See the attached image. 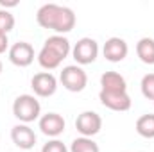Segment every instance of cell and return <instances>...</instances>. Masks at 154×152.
Returning <instances> with one entry per match:
<instances>
[{"label":"cell","instance_id":"cell-1","mask_svg":"<svg viewBox=\"0 0 154 152\" xmlns=\"http://www.w3.org/2000/svg\"><path fill=\"white\" fill-rule=\"evenodd\" d=\"M38 25L43 29H50L56 34H66L75 27V13L70 7L57 5V4H45L36 13Z\"/></svg>","mask_w":154,"mask_h":152},{"label":"cell","instance_id":"cell-2","mask_svg":"<svg viewBox=\"0 0 154 152\" xmlns=\"http://www.w3.org/2000/svg\"><path fill=\"white\" fill-rule=\"evenodd\" d=\"M13 114L22 122V123H31L34 120H38L41 114V104L34 95L23 93L18 95L13 102Z\"/></svg>","mask_w":154,"mask_h":152},{"label":"cell","instance_id":"cell-3","mask_svg":"<svg viewBox=\"0 0 154 152\" xmlns=\"http://www.w3.org/2000/svg\"><path fill=\"white\" fill-rule=\"evenodd\" d=\"M59 81L63 84L65 90L72 91V93H79L86 88L88 84V75L86 72L79 66V65H68L61 70L59 74Z\"/></svg>","mask_w":154,"mask_h":152},{"label":"cell","instance_id":"cell-4","mask_svg":"<svg viewBox=\"0 0 154 152\" xmlns=\"http://www.w3.org/2000/svg\"><path fill=\"white\" fill-rule=\"evenodd\" d=\"M77 65H91L99 57V43L93 38H81L72 48Z\"/></svg>","mask_w":154,"mask_h":152},{"label":"cell","instance_id":"cell-5","mask_svg":"<svg viewBox=\"0 0 154 152\" xmlns=\"http://www.w3.org/2000/svg\"><path fill=\"white\" fill-rule=\"evenodd\" d=\"M75 129L81 136L91 138V136H95V134L100 132V129H102V118H100V114L95 113V111H82L75 120Z\"/></svg>","mask_w":154,"mask_h":152},{"label":"cell","instance_id":"cell-6","mask_svg":"<svg viewBox=\"0 0 154 152\" xmlns=\"http://www.w3.org/2000/svg\"><path fill=\"white\" fill-rule=\"evenodd\" d=\"M7 56H9V61L14 66L25 68V66L32 65V61H34V48L27 41H18V43H14V45L9 47Z\"/></svg>","mask_w":154,"mask_h":152},{"label":"cell","instance_id":"cell-7","mask_svg":"<svg viewBox=\"0 0 154 152\" xmlns=\"http://www.w3.org/2000/svg\"><path fill=\"white\" fill-rule=\"evenodd\" d=\"M99 100L104 108L111 109V111H129L131 109V97L127 95V91H102L99 93Z\"/></svg>","mask_w":154,"mask_h":152},{"label":"cell","instance_id":"cell-8","mask_svg":"<svg viewBox=\"0 0 154 152\" xmlns=\"http://www.w3.org/2000/svg\"><path fill=\"white\" fill-rule=\"evenodd\" d=\"M31 88L34 91V95L38 97H52L57 90V79L52 75L50 72H39L31 79Z\"/></svg>","mask_w":154,"mask_h":152},{"label":"cell","instance_id":"cell-9","mask_svg":"<svg viewBox=\"0 0 154 152\" xmlns=\"http://www.w3.org/2000/svg\"><path fill=\"white\" fill-rule=\"evenodd\" d=\"M66 122L59 113H47L39 116V129L48 138H57L65 132Z\"/></svg>","mask_w":154,"mask_h":152},{"label":"cell","instance_id":"cell-10","mask_svg":"<svg viewBox=\"0 0 154 152\" xmlns=\"http://www.w3.org/2000/svg\"><path fill=\"white\" fill-rule=\"evenodd\" d=\"M11 140L18 149L29 150L36 145V132L27 123H18L11 129Z\"/></svg>","mask_w":154,"mask_h":152},{"label":"cell","instance_id":"cell-11","mask_svg":"<svg viewBox=\"0 0 154 152\" xmlns=\"http://www.w3.org/2000/svg\"><path fill=\"white\" fill-rule=\"evenodd\" d=\"M127 52H129V47H127L125 39L118 38V36L109 38L104 43V47H102L104 57H106L108 61H111V63H120V61H124V59L127 57Z\"/></svg>","mask_w":154,"mask_h":152},{"label":"cell","instance_id":"cell-12","mask_svg":"<svg viewBox=\"0 0 154 152\" xmlns=\"http://www.w3.org/2000/svg\"><path fill=\"white\" fill-rule=\"evenodd\" d=\"M102 91H127V82L118 72H104L100 75Z\"/></svg>","mask_w":154,"mask_h":152},{"label":"cell","instance_id":"cell-13","mask_svg":"<svg viewBox=\"0 0 154 152\" xmlns=\"http://www.w3.org/2000/svg\"><path fill=\"white\" fill-rule=\"evenodd\" d=\"M38 63H39V66L45 68V70H56L63 63V57L59 54H56L52 48L43 45L41 50L38 52Z\"/></svg>","mask_w":154,"mask_h":152},{"label":"cell","instance_id":"cell-14","mask_svg":"<svg viewBox=\"0 0 154 152\" xmlns=\"http://www.w3.org/2000/svg\"><path fill=\"white\" fill-rule=\"evenodd\" d=\"M43 45L48 47V48H52V50H54L56 54H59L63 59H66V57L72 54V47H70L68 38H65V36H61V34H54V36L47 38Z\"/></svg>","mask_w":154,"mask_h":152},{"label":"cell","instance_id":"cell-15","mask_svg":"<svg viewBox=\"0 0 154 152\" xmlns=\"http://www.w3.org/2000/svg\"><path fill=\"white\" fill-rule=\"evenodd\" d=\"M136 56L140 57L142 63L154 65V39L152 38H142L136 43Z\"/></svg>","mask_w":154,"mask_h":152},{"label":"cell","instance_id":"cell-16","mask_svg":"<svg viewBox=\"0 0 154 152\" xmlns=\"http://www.w3.org/2000/svg\"><path fill=\"white\" fill-rule=\"evenodd\" d=\"M136 132L142 138H147V140L154 138V114L152 113L142 114L136 120Z\"/></svg>","mask_w":154,"mask_h":152},{"label":"cell","instance_id":"cell-17","mask_svg":"<svg viewBox=\"0 0 154 152\" xmlns=\"http://www.w3.org/2000/svg\"><path fill=\"white\" fill-rule=\"evenodd\" d=\"M70 152H100L99 145L91 140V138H75L70 145Z\"/></svg>","mask_w":154,"mask_h":152},{"label":"cell","instance_id":"cell-18","mask_svg":"<svg viewBox=\"0 0 154 152\" xmlns=\"http://www.w3.org/2000/svg\"><path fill=\"white\" fill-rule=\"evenodd\" d=\"M140 88H142V95L145 99L154 100V74H147V75L142 77Z\"/></svg>","mask_w":154,"mask_h":152},{"label":"cell","instance_id":"cell-19","mask_svg":"<svg viewBox=\"0 0 154 152\" xmlns=\"http://www.w3.org/2000/svg\"><path fill=\"white\" fill-rule=\"evenodd\" d=\"M14 29V16L7 9H0V32L7 34Z\"/></svg>","mask_w":154,"mask_h":152},{"label":"cell","instance_id":"cell-20","mask_svg":"<svg viewBox=\"0 0 154 152\" xmlns=\"http://www.w3.org/2000/svg\"><path fill=\"white\" fill-rule=\"evenodd\" d=\"M41 152H70V150L66 149V145H65L61 140L54 138V140L47 141V143L41 147Z\"/></svg>","mask_w":154,"mask_h":152},{"label":"cell","instance_id":"cell-21","mask_svg":"<svg viewBox=\"0 0 154 152\" xmlns=\"http://www.w3.org/2000/svg\"><path fill=\"white\" fill-rule=\"evenodd\" d=\"M5 50H9V39H7V34L0 32V54H4Z\"/></svg>","mask_w":154,"mask_h":152},{"label":"cell","instance_id":"cell-22","mask_svg":"<svg viewBox=\"0 0 154 152\" xmlns=\"http://www.w3.org/2000/svg\"><path fill=\"white\" fill-rule=\"evenodd\" d=\"M0 74H2V61H0Z\"/></svg>","mask_w":154,"mask_h":152}]
</instances>
